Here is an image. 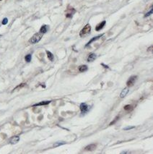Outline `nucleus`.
Masks as SVG:
<instances>
[{
	"instance_id": "17",
	"label": "nucleus",
	"mask_w": 153,
	"mask_h": 154,
	"mask_svg": "<svg viewBox=\"0 0 153 154\" xmlns=\"http://www.w3.org/2000/svg\"><path fill=\"white\" fill-rule=\"evenodd\" d=\"M132 106H131V105H126V106H124V109H125V110H126V111L132 110Z\"/></svg>"
},
{
	"instance_id": "8",
	"label": "nucleus",
	"mask_w": 153,
	"mask_h": 154,
	"mask_svg": "<svg viewBox=\"0 0 153 154\" xmlns=\"http://www.w3.org/2000/svg\"><path fill=\"white\" fill-rule=\"evenodd\" d=\"M96 147H97V145L96 144H90L85 148V151H94L96 148Z\"/></svg>"
},
{
	"instance_id": "13",
	"label": "nucleus",
	"mask_w": 153,
	"mask_h": 154,
	"mask_svg": "<svg viewBox=\"0 0 153 154\" xmlns=\"http://www.w3.org/2000/svg\"><path fill=\"white\" fill-rule=\"evenodd\" d=\"M47 28H48L47 25H43V26L40 28V33H43V34L46 33L47 32V31H48Z\"/></svg>"
},
{
	"instance_id": "7",
	"label": "nucleus",
	"mask_w": 153,
	"mask_h": 154,
	"mask_svg": "<svg viewBox=\"0 0 153 154\" xmlns=\"http://www.w3.org/2000/svg\"><path fill=\"white\" fill-rule=\"evenodd\" d=\"M96 59V54H94V53H92V54H90L88 56V57L87 59V61L88 62H93Z\"/></svg>"
},
{
	"instance_id": "16",
	"label": "nucleus",
	"mask_w": 153,
	"mask_h": 154,
	"mask_svg": "<svg viewBox=\"0 0 153 154\" xmlns=\"http://www.w3.org/2000/svg\"><path fill=\"white\" fill-rule=\"evenodd\" d=\"M31 59H32L31 54H28V55H26L25 57V61H26L27 62H30L31 61Z\"/></svg>"
},
{
	"instance_id": "1",
	"label": "nucleus",
	"mask_w": 153,
	"mask_h": 154,
	"mask_svg": "<svg viewBox=\"0 0 153 154\" xmlns=\"http://www.w3.org/2000/svg\"><path fill=\"white\" fill-rule=\"evenodd\" d=\"M91 31V26L90 24H87L80 31L79 33V36L80 37H85L86 36H87Z\"/></svg>"
},
{
	"instance_id": "10",
	"label": "nucleus",
	"mask_w": 153,
	"mask_h": 154,
	"mask_svg": "<svg viewBox=\"0 0 153 154\" xmlns=\"http://www.w3.org/2000/svg\"><path fill=\"white\" fill-rule=\"evenodd\" d=\"M103 36V34H101V35H100V36H96V37L93 38V39H91V40H90V41L87 43V44H86V46H86V47H87V46H88L90 43H92L93 42L96 41V40H97L98 39H100V37H102Z\"/></svg>"
},
{
	"instance_id": "15",
	"label": "nucleus",
	"mask_w": 153,
	"mask_h": 154,
	"mask_svg": "<svg viewBox=\"0 0 153 154\" xmlns=\"http://www.w3.org/2000/svg\"><path fill=\"white\" fill-rule=\"evenodd\" d=\"M66 143L64 142V141H59V142H57L54 144V148H57V147H58L60 145H64Z\"/></svg>"
},
{
	"instance_id": "2",
	"label": "nucleus",
	"mask_w": 153,
	"mask_h": 154,
	"mask_svg": "<svg viewBox=\"0 0 153 154\" xmlns=\"http://www.w3.org/2000/svg\"><path fill=\"white\" fill-rule=\"evenodd\" d=\"M43 35V34L41 33H40V32L36 33V34H34L33 36L30 39V43H36L39 42L40 41V39H42Z\"/></svg>"
},
{
	"instance_id": "12",
	"label": "nucleus",
	"mask_w": 153,
	"mask_h": 154,
	"mask_svg": "<svg viewBox=\"0 0 153 154\" xmlns=\"http://www.w3.org/2000/svg\"><path fill=\"white\" fill-rule=\"evenodd\" d=\"M51 103V101H41L38 103H36L34 105H33V106H44V105H47V104H49Z\"/></svg>"
},
{
	"instance_id": "20",
	"label": "nucleus",
	"mask_w": 153,
	"mask_h": 154,
	"mask_svg": "<svg viewBox=\"0 0 153 154\" xmlns=\"http://www.w3.org/2000/svg\"><path fill=\"white\" fill-rule=\"evenodd\" d=\"M134 127H135V126L127 127H125V128H124V130H132V129H134Z\"/></svg>"
},
{
	"instance_id": "5",
	"label": "nucleus",
	"mask_w": 153,
	"mask_h": 154,
	"mask_svg": "<svg viewBox=\"0 0 153 154\" xmlns=\"http://www.w3.org/2000/svg\"><path fill=\"white\" fill-rule=\"evenodd\" d=\"M19 140V137L18 136H13L10 138V143L11 144H16L17 143H18Z\"/></svg>"
},
{
	"instance_id": "11",
	"label": "nucleus",
	"mask_w": 153,
	"mask_h": 154,
	"mask_svg": "<svg viewBox=\"0 0 153 154\" xmlns=\"http://www.w3.org/2000/svg\"><path fill=\"white\" fill-rule=\"evenodd\" d=\"M88 70V67L87 65H81L79 67V71L80 72H85Z\"/></svg>"
},
{
	"instance_id": "18",
	"label": "nucleus",
	"mask_w": 153,
	"mask_h": 154,
	"mask_svg": "<svg viewBox=\"0 0 153 154\" xmlns=\"http://www.w3.org/2000/svg\"><path fill=\"white\" fill-rule=\"evenodd\" d=\"M153 9H151V10H150V11H149V12H147V13L144 15V18L149 17L150 15H152V14H153Z\"/></svg>"
},
{
	"instance_id": "6",
	"label": "nucleus",
	"mask_w": 153,
	"mask_h": 154,
	"mask_svg": "<svg viewBox=\"0 0 153 154\" xmlns=\"http://www.w3.org/2000/svg\"><path fill=\"white\" fill-rule=\"evenodd\" d=\"M105 20H103V22H101L100 23H99L97 26H96V30L97 31H100L101 29H103V28L105 26Z\"/></svg>"
},
{
	"instance_id": "21",
	"label": "nucleus",
	"mask_w": 153,
	"mask_h": 154,
	"mask_svg": "<svg viewBox=\"0 0 153 154\" xmlns=\"http://www.w3.org/2000/svg\"><path fill=\"white\" fill-rule=\"evenodd\" d=\"M8 22V19L7 18H4L2 20V25H6Z\"/></svg>"
},
{
	"instance_id": "25",
	"label": "nucleus",
	"mask_w": 153,
	"mask_h": 154,
	"mask_svg": "<svg viewBox=\"0 0 153 154\" xmlns=\"http://www.w3.org/2000/svg\"><path fill=\"white\" fill-rule=\"evenodd\" d=\"M121 154H128V152H126V151H123V152H121Z\"/></svg>"
},
{
	"instance_id": "19",
	"label": "nucleus",
	"mask_w": 153,
	"mask_h": 154,
	"mask_svg": "<svg viewBox=\"0 0 153 154\" xmlns=\"http://www.w3.org/2000/svg\"><path fill=\"white\" fill-rule=\"evenodd\" d=\"M25 85V83H22V84H20V85H19L18 86H17L14 90H13V91H15V90H18V89H19V88H22V87H24Z\"/></svg>"
},
{
	"instance_id": "22",
	"label": "nucleus",
	"mask_w": 153,
	"mask_h": 154,
	"mask_svg": "<svg viewBox=\"0 0 153 154\" xmlns=\"http://www.w3.org/2000/svg\"><path fill=\"white\" fill-rule=\"evenodd\" d=\"M118 119V116H117V117H116V118L115 119L114 121V122H111V123H110V125H112V124H114L115 122H116V121H117Z\"/></svg>"
},
{
	"instance_id": "26",
	"label": "nucleus",
	"mask_w": 153,
	"mask_h": 154,
	"mask_svg": "<svg viewBox=\"0 0 153 154\" xmlns=\"http://www.w3.org/2000/svg\"><path fill=\"white\" fill-rule=\"evenodd\" d=\"M0 1H1V0H0Z\"/></svg>"
},
{
	"instance_id": "4",
	"label": "nucleus",
	"mask_w": 153,
	"mask_h": 154,
	"mask_svg": "<svg viewBox=\"0 0 153 154\" xmlns=\"http://www.w3.org/2000/svg\"><path fill=\"white\" fill-rule=\"evenodd\" d=\"M79 108H80V111H81L82 114H86L88 112V110H89V107H88L87 104H86L85 103H82L80 104V107Z\"/></svg>"
},
{
	"instance_id": "24",
	"label": "nucleus",
	"mask_w": 153,
	"mask_h": 154,
	"mask_svg": "<svg viewBox=\"0 0 153 154\" xmlns=\"http://www.w3.org/2000/svg\"><path fill=\"white\" fill-rule=\"evenodd\" d=\"M152 49H153V46H150V47L148 49V51H151V50H152Z\"/></svg>"
},
{
	"instance_id": "9",
	"label": "nucleus",
	"mask_w": 153,
	"mask_h": 154,
	"mask_svg": "<svg viewBox=\"0 0 153 154\" xmlns=\"http://www.w3.org/2000/svg\"><path fill=\"white\" fill-rule=\"evenodd\" d=\"M129 89L128 88H124V89L121 91V94H120V97H121V98H124V97L127 95V93H129Z\"/></svg>"
},
{
	"instance_id": "14",
	"label": "nucleus",
	"mask_w": 153,
	"mask_h": 154,
	"mask_svg": "<svg viewBox=\"0 0 153 154\" xmlns=\"http://www.w3.org/2000/svg\"><path fill=\"white\" fill-rule=\"evenodd\" d=\"M46 54H47V56H48V59H49L50 61L53 62V61H54V57L53 54H52L51 52L48 51H46Z\"/></svg>"
},
{
	"instance_id": "3",
	"label": "nucleus",
	"mask_w": 153,
	"mask_h": 154,
	"mask_svg": "<svg viewBox=\"0 0 153 154\" xmlns=\"http://www.w3.org/2000/svg\"><path fill=\"white\" fill-rule=\"evenodd\" d=\"M136 79H137V76H136V75H133V76L130 77H129V79L128 80L127 82H126V85H127L128 87H132V86H133L134 84L135 83V82H136Z\"/></svg>"
},
{
	"instance_id": "23",
	"label": "nucleus",
	"mask_w": 153,
	"mask_h": 154,
	"mask_svg": "<svg viewBox=\"0 0 153 154\" xmlns=\"http://www.w3.org/2000/svg\"><path fill=\"white\" fill-rule=\"evenodd\" d=\"M101 65L102 66H103L105 69H108L109 67H108V66H107V65H105V64H101Z\"/></svg>"
}]
</instances>
